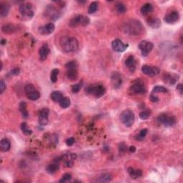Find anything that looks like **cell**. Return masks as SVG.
I'll list each match as a JSON object with an SVG mask.
<instances>
[{"label":"cell","mask_w":183,"mask_h":183,"mask_svg":"<svg viewBox=\"0 0 183 183\" xmlns=\"http://www.w3.org/2000/svg\"><path fill=\"white\" fill-rule=\"evenodd\" d=\"M122 31L130 35H139L143 33L144 27L137 19H130L122 25Z\"/></svg>","instance_id":"cell-1"},{"label":"cell","mask_w":183,"mask_h":183,"mask_svg":"<svg viewBox=\"0 0 183 183\" xmlns=\"http://www.w3.org/2000/svg\"><path fill=\"white\" fill-rule=\"evenodd\" d=\"M60 46L64 52H75L79 49V42L76 38L72 36H64L60 40Z\"/></svg>","instance_id":"cell-2"},{"label":"cell","mask_w":183,"mask_h":183,"mask_svg":"<svg viewBox=\"0 0 183 183\" xmlns=\"http://www.w3.org/2000/svg\"><path fill=\"white\" fill-rule=\"evenodd\" d=\"M86 92L90 94H92L97 98H100L102 97L106 92V89L102 85H91L87 86L85 89Z\"/></svg>","instance_id":"cell-3"},{"label":"cell","mask_w":183,"mask_h":183,"mask_svg":"<svg viewBox=\"0 0 183 183\" xmlns=\"http://www.w3.org/2000/svg\"><path fill=\"white\" fill-rule=\"evenodd\" d=\"M90 22V20L89 17L83 16L82 14H78L72 17L70 19L69 25L71 27H77L79 26H82V27H86L89 25Z\"/></svg>","instance_id":"cell-4"},{"label":"cell","mask_w":183,"mask_h":183,"mask_svg":"<svg viewBox=\"0 0 183 183\" xmlns=\"http://www.w3.org/2000/svg\"><path fill=\"white\" fill-rule=\"evenodd\" d=\"M120 120L124 125L130 128L135 122V115L130 109H126L122 112L120 115Z\"/></svg>","instance_id":"cell-5"},{"label":"cell","mask_w":183,"mask_h":183,"mask_svg":"<svg viewBox=\"0 0 183 183\" xmlns=\"http://www.w3.org/2000/svg\"><path fill=\"white\" fill-rule=\"evenodd\" d=\"M158 122L165 127H173L176 124V118L173 115H168L167 114H160L158 117Z\"/></svg>","instance_id":"cell-6"},{"label":"cell","mask_w":183,"mask_h":183,"mask_svg":"<svg viewBox=\"0 0 183 183\" xmlns=\"http://www.w3.org/2000/svg\"><path fill=\"white\" fill-rule=\"evenodd\" d=\"M19 12L21 16L27 17L28 19H31L34 15V12L33 10V5L29 2L21 4L19 6Z\"/></svg>","instance_id":"cell-7"},{"label":"cell","mask_w":183,"mask_h":183,"mask_svg":"<svg viewBox=\"0 0 183 183\" xmlns=\"http://www.w3.org/2000/svg\"><path fill=\"white\" fill-rule=\"evenodd\" d=\"M25 92L26 95L30 100L35 101L40 97V94L38 90H36L34 86L32 84H28L25 87Z\"/></svg>","instance_id":"cell-8"},{"label":"cell","mask_w":183,"mask_h":183,"mask_svg":"<svg viewBox=\"0 0 183 183\" xmlns=\"http://www.w3.org/2000/svg\"><path fill=\"white\" fill-rule=\"evenodd\" d=\"M153 47L154 45L152 42H148V41L146 40L141 41L138 44V47L140 49L142 55L144 56V57H147L149 55V53L153 49Z\"/></svg>","instance_id":"cell-9"},{"label":"cell","mask_w":183,"mask_h":183,"mask_svg":"<svg viewBox=\"0 0 183 183\" xmlns=\"http://www.w3.org/2000/svg\"><path fill=\"white\" fill-rule=\"evenodd\" d=\"M131 92L133 94H144L146 92V87L141 79H137L134 84L131 86Z\"/></svg>","instance_id":"cell-10"},{"label":"cell","mask_w":183,"mask_h":183,"mask_svg":"<svg viewBox=\"0 0 183 183\" xmlns=\"http://www.w3.org/2000/svg\"><path fill=\"white\" fill-rule=\"evenodd\" d=\"M112 47L113 50L117 52H123L128 49V44H124L121 40L120 39H117L115 40L112 42Z\"/></svg>","instance_id":"cell-11"},{"label":"cell","mask_w":183,"mask_h":183,"mask_svg":"<svg viewBox=\"0 0 183 183\" xmlns=\"http://www.w3.org/2000/svg\"><path fill=\"white\" fill-rule=\"evenodd\" d=\"M49 112V110L48 108H43L41 109L40 113H39V118H38V122L40 125L44 126L48 124Z\"/></svg>","instance_id":"cell-12"},{"label":"cell","mask_w":183,"mask_h":183,"mask_svg":"<svg viewBox=\"0 0 183 183\" xmlns=\"http://www.w3.org/2000/svg\"><path fill=\"white\" fill-rule=\"evenodd\" d=\"M45 14L51 20H57L59 18L60 13L53 5L48 6L45 10Z\"/></svg>","instance_id":"cell-13"},{"label":"cell","mask_w":183,"mask_h":183,"mask_svg":"<svg viewBox=\"0 0 183 183\" xmlns=\"http://www.w3.org/2000/svg\"><path fill=\"white\" fill-rule=\"evenodd\" d=\"M180 14L177 11H171L167 13L164 17V21L167 24H175L179 20Z\"/></svg>","instance_id":"cell-14"},{"label":"cell","mask_w":183,"mask_h":183,"mask_svg":"<svg viewBox=\"0 0 183 183\" xmlns=\"http://www.w3.org/2000/svg\"><path fill=\"white\" fill-rule=\"evenodd\" d=\"M142 72L144 74L150 77H154L160 73V69L157 67H152L149 65H144L142 67Z\"/></svg>","instance_id":"cell-15"},{"label":"cell","mask_w":183,"mask_h":183,"mask_svg":"<svg viewBox=\"0 0 183 183\" xmlns=\"http://www.w3.org/2000/svg\"><path fill=\"white\" fill-rule=\"evenodd\" d=\"M111 82H112V85L113 87L115 88V89H118V88H120L121 87L122 82H123L121 74L117 72H113L111 75Z\"/></svg>","instance_id":"cell-16"},{"label":"cell","mask_w":183,"mask_h":183,"mask_svg":"<svg viewBox=\"0 0 183 183\" xmlns=\"http://www.w3.org/2000/svg\"><path fill=\"white\" fill-rule=\"evenodd\" d=\"M55 29V26L53 23H48L39 28V32L42 35H49L52 33Z\"/></svg>","instance_id":"cell-17"},{"label":"cell","mask_w":183,"mask_h":183,"mask_svg":"<svg viewBox=\"0 0 183 183\" xmlns=\"http://www.w3.org/2000/svg\"><path fill=\"white\" fill-rule=\"evenodd\" d=\"M179 79V75L177 74H171V73H165L163 75V80L168 85H173L177 82Z\"/></svg>","instance_id":"cell-18"},{"label":"cell","mask_w":183,"mask_h":183,"mask_svg":"<svg viewBox=\"0 0 183 183\" xmlns=\"http://www.w3.org/2000/svg\"><path fill=\"white\" fill-rule=\"evenodd\" d=\"M49 52H50V49L49 48L48 44H43L39 49V55H40V59L41 61H44L48 57Z\"/></svg>","instance_id":"cell-19"},{"label":"cell","mask_w":183,"mask_h":183,"mask_svg":"<svg viewBox=\"0 0 183 183\" xmlns=\"http://www.w3.org/2000/svg\"><path fill=\"white\" fill-rule=\"evenodd\" d=\"M125 65L128 67L129 70H130L131 72H135V70H136L137 63L134 56L130 55L127 58V59L125 60Z\"/></svg>","instance_id":"cell-20"},{"label":"cell","mask_w":183,"mask_h":183,"mask_svg":"<svg viewBox=\"0 0 183 183\" xmlns=\"http://www.w3.org/2000/svg\"><path fill=\"white\" fill-rule=\"evenodd\" d=\"M67 77L70 81L76 80L78 77V72L77 68L67 69Z\"/></svg>","instance_id":"cell-21"},{"label":"cell","mask_w":183,"mask_h":183,"mask_svg":"<svg viewBox=\"0 0 183 183\" xmlns=\"http://www.w3.org/2000/svg\"><path fill=\"white\" fill-rule=\"evenodd\" d=\"M128 172L131 178H132V179H137V178L140 177L143 175V171L141 170H136L133 167H129Z\"/></svg>","instance_id":"cell-22"},{"label":"cell","mask_w":183,"mask_h":183,"mask_svg":"<svg viewBox=\"0 0 183 183\" xmlns=\"http://www.w3.org/2000/svg\"><path fill=\"white\" fill-rule=\"evenodd\" d=\"M11 143L7 138H3L0 142V150L2 152H7L10 150Z\"/></svg>","instance_id":"cell-23"},{"label":"cell","mask_w":183,"mask_h":183,"mask_svg":"<svg viewBox=\"0 0 183 183\" xmlns=\"http://www.w3.org/2000/svg\"><path fill=\"white\" fill-rule=\"evenodd\" d=\"M10 12V5L6 2H1L0 4V15L2 17H5L7 16Z\"/></svg>","instance_id":"cell-24"},{"label":"cell","mask_w":183,"mask_h":183,"mask_svg":"<svg viewBox=\"0 0 183 183\" xmlns=\"http://www.w3.org/2000/svg\"><path fill=\"white\" fill-rule=\"evenodd\" d=\"M153 11V6L150 3H146L140 9L141 14L143 15H147Z\"/></svg>","instance_id":"cell-25"},{"label":"cell","mask_w":183,"mask_h":183,"mask_svg":"<svg viewBox=\"0 0 183 183\" xmlns=\"http://www.w3.org/2000/svg\"><path fill=\"white\" fill-rule=\"evenodd\" d=\"M2 30L4 33L12 34L17 30V27L12 24H6L2 27Z\"/></svg>","instance_id":"cell-26"},{"label":"cell","mask_w":183,"mask_h":183,"mask_svg":"<svg viewBox=\"0 0 183 183\" xmlns=\"http://www.w3.org/2000/svg\"><path fill=\"white\" fill-rule=\"evenodd\" d=\"M147 24L154 29H158L160 27L161 21L158 18H150L147 20Z\"/></svg>","instance_id":"cell-27"},{"label":"cell","mask_w":183,"mask_h":183,"mask_svg":"<svg viewBox=\"0 0 183 183\" xmlns=\"http://www.w3.org/2000/svg\"><path fill=\"white\" fill-rule=\"evenodd\" d=\"M50 97H51V100H52L54 102H59L60 101H61L62 99L64 97L63 94H62V92L59 91L52 92H51Z\"/></svg>","instance_id":"cell-28"},{"label":"cell","mask_w":183,"mask_h":183,"mask_svg":"<svg viewBox=\"0 0 183 183\" xmlns=\"http://www.w3.org/2000/svg\"><path fill=\"white\" fill-rule=\"evenodd\" d=\"M59 168V163L54 162L52 164L49 165L47 167L46 170L49 174H55L56 172H57Z\"/></svg>","instance_id":"cell-29"},{"label":"cell","mask_w":183,"mask_h":183,"mask_svg":"<svg viewBox=\"0 0 183 183\" xmlns=\"http://www.w3.org/2000/svg\"><path fill=\"white\" fill-rule=\"evenodd\" d=\"M112 180V176L109 173H104L102 174L97 179V182H110Z\"/></svg>","instance_id":"cell-30"},{"label":"cell","mask_w":183,"mask_h":183,"mask_svg":"<svg viewBox=\"0 0 183 183\" xmlns=\"http://www.w3.org/2000/svg\"><path fill=\"white\" fill-rule=\"evenodd\" d=\"M19 111L21 112L23 117L27 118L28 117V115H29V113H28V111L27 109V103L25 102H21L20 104H19Z\"/></svg>","instance_id":"cell-31"},{"label":"cell","mask_w":183,"mask_h":183,"mask_svg":"<svg viewBox=\"0 0 183 183\" xmlns=\"http://www.w3.org/2000/svg\"><path fill=\"white\" fill-rule=\"evenodd\" d=\"M59 106L63 109H66L68 108L71 105V101L70 100V98L67 97H64L62 99L61 101L59 102Z\"/></svg>","instance_id":"cell-32"},{"label":"cell","mask_w":183,"mask_h":183,"mask_svg":"<svg viewBox=\"0 0 183 183\" xmlns=\"http://www.w3.org/2000/svg\"><path fill=\"white\" fill-rule=\"evenodd\" d=\"M20 128H21V132H22L23 134H25V135H32V130H31V129L29 128V127H28L27 122H22V123H21V125H20Z\"/></svg>","instance_id":"cell-33"},{"label":"cell","mask_w":183,"mask_h":183,"mask_svg":"<svg viewBox=\"0 0 183 183\" xmlns=\"http://www.w3.org/2000/svg\"><path fill=\"white\" fill-rule=\"evenodd\" d=\"M115 8H116V11H117V12L118 14H124V13L126 12L127 11V8L125 5H124V4L121 3V2H119V3H117L116 4L115 6Z\"/></svg>","instance_id":"cell-34"},{"label":"cell","mask_w":183,"mask_h":183,"mask_svg":"<svg viewBox=\"0 0 183 183\" xmlns=\"http://www.w3.org/2000/svg\"><path fill=\"white\" fill-rule=\"evenodd\" d=\"M147 129H143V130H142L137 135L135 136V139H137V141H142L144 139H145V137L146 135L147 134Z\"/></svg>","instance_id":"cell-35"},{"label":"cell","mask_w":183,"mask_h":183,"mask_svg":"<svg viewBox=\"0 0 183 183\" xmlns=\"http://www.w3.org/2000/svg\"><path fill=\"white\" fill-rule=\"evenodd\" d=\"M59 71L58 69H54V70L51 71V74H50V79L52 83L57 82V77H58V74H59Z\"/></svg>","instance_id":"cell-36"},{"label":"cell","mask_w":183,"mask_h":183,"mask_svg":"<svg viewBox=\"0 0 183 183\" xmlns=\"http://www.w3.org/2000/svg\"><path fill=\"white\" fill-rule=\"evenodd\" d=\"M98 9V3L97 2H93L90 4V5L88 8V13L89 14H94L97 12Z\"/></svg>","instance_id":"cell-37"},{"label":"cell","mask_w":183,"mask_h":183,"mask_svg":"<svg viewBox=\"0 0 183 183\" xmlns=\"http://www.w3.org/2000/svg\"><path fill=\"white\" fill-rule=\"evenodd\" d=\"M157 92H162V93H166L167 92V89L163 86L157 85L152 90V93H157Z\"/></svg>","instance_id":"cell-38"},{"label":"cell","mask_w":183,"mask_h":183,"mask_svg":"<svg viewBox=\"0 0 183 183\" xmlns=\"http://www.w3.org/2000/svg\"><path fill=\"white\" fill-rule=\"evenodd\" d=\"M82 86V82H79L77 84H75V85H73L71 87V90H72V92L73 93H77L79 92V90H80Z\"/></svg>","instance_id":"cell-39"},{"label":"cell","mask_w":183,"mask_h":183,"mask_svg":"<svg viewBox=\"0 0 183 183\" xmlns=\"http://www.w3.org/2000/svg\"><path fill=\"white\" fill-rule=\"evenodd\" d=\"M139 116L142 120H147L150 116V112L149 110H144L139 113Z\"/></svg>","instance_id":"cell-40"},{"label":"cell","mask_w":183,"mask_h":183,"mask_svg":"<svg viewBox=\"0 0 183 183\" xmlns=\"http://www.w3.org/2000/svg\"><path fill=\"white\" fill-rule=\"evenodd\" d=\"M66 69H70V68H77L78 67V64L77 62L74 60H72V61L67 62L65 65Z\"/></svg>","instance_id":"cell-41"},{"label":"cell","mask_w":183,"mask_h":183,"mask_svg":"<svg viewBox=\"0 0 183 183\" xmlns=\"http://www.w3.org/2000/svg\"><path fill=\"white\" fill-rule=\"evenodd\" d=\"M72 180V175L69 173H65L62 176V179L59 180V182H67Z\"/></svg>","instance_id":"cell-42"},{"label":"cell","mask_w":183,"mask_h":183,"mask_svg":"<svg viewBox=\"0 0 183 183\" xmlns=\"http://www.w3.org/2000/svg\"><path fill=\"white\" fill-rule=\"evenodd\" d=\"M119 150H120V152H122V153H124L127 150H128V147L125 145V144L122 143H120V145L119 146Z\"/></svg>","instance_id":"cell-43"},{"label":"cell","mask_w":183,"mask_h":183,"mask_svg":"<svg viewBox=\"0 0 183 183\" xmlns=\"http://www.w3.org/2000/svg\"><path fill=\"white\" fill-rule=\"evenodd\" d=\"M74 142H75V139L74 137H70V138L66 139L65 143H66V145L67 146H72L74 145Z\"/></svg>","instance_id":"cell-44"},{"label":"cell","mask_w":183,"mask_h":183,"mask_svg":"<svg viewBox=\"0 0 183 183\" xmlns=\"http://www.w3.org/2000/svg\"><path fill=\"white\" fill-rule=\"evenodd\" d=\"M150 100H151L152 102H158L159 101V98L156 95H154V93H152L150 96Z\"/></svg>","instance_id":"cell-45"},{"label":"cell","mask_w":183,"mask_h":183,"mask_svg":"<svg viewBox=\"0 0 183 183\" xmlns=\"http://www.w3.org/2000/svg\"><path fill=\"white\" fill-rule=\"evenodd\" d=\"M0 89H1V94L3 93L4 90H6V84L4 82L3 79H2L1 83H0Z\"/></svg>","instance_id":"cell-46"},{"label":"cell","mask_w":183,"mask_h":183,"mask_svg":"<svg viewBox=\"0 0 183 183\" xmlns=\"http://www.w3.org/2000/svg\"><path fill=\"white\" fill-rule=\"evenodd\" d=\"M19 72H20V70H19V68H14L11 70L10 74L11 75H18L19 74Z\"/></svg>","instance_id":"cell-47"},{"label":"cell","mask_w":183,"mask_h":183,"mask_svg":"<svg viewBox=\"0 0 183 183\" xmlns=\"http://www.w3.org/2000/svg\"><path fill=\"white\" fill-rule=\"evenodd\" d=\"M177 91H179V92L180 94H182V93H183V85H182V84H181V83H180V84H178V85H177Z\"/></svg>","instance_id":"cell-48"},{"label":"cell","mask_w":183,"mask_h":183,"mask_svg":"<svg viewBox=\"0 0 183 183\" xmlns=\"http://www.w3.org/2000/svg\"><path fill=\"white\" fill-rule=\"evenodd\" d=\"M129 151H130V152H135V151H136V147H135V146H131V147H129Z\"/></svg>","instance_id":"cell-49"},{"label":"cell","mask_w":183,"mask_h":183,"mask_svg":"<svg viewBox=\"0 0 183 183\" xmlns=\"http://www.w3.org/2000/svg\"><path fill=\"white\" fill-rule=\"evenodd\" d=\"M6 40H4V39H2V40H1V44L2 45H4V44H6Z\"/></svg>","instance_id":"cell-50"},{"label":"cell","mask_w":183,"mask_h":183,"mask_svg":"<svg viewBox=\"0 0 183 183\" xmlns=\"http://www.w3.org/2000/svg\"><path fill=\"white\" fill-rule=\"evenodd\" d=\"M79 2V3H81V4H84V3H86V2H86V1H84V2L79 1V2Z\"/></svg>","instance_id":"cell-51"}]
</instances>
